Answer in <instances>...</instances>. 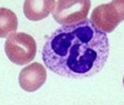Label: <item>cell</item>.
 Returning <instances> with one entry per match:
<instances>
[{
  "mask_svg": "<svg viewBox=\"0 0 124 105\" xmlns=\"http://www.w3.org/2000/svg\"><path fill=\"white\" fill-rule=\"evenodd\" d=\"M109 41L90 19L63 25L53 32L42 50V59L53 73L85 78L99 73L108 61Z\"/></svg>",
  "mask_w": 124,
  "mask_h": 105,
  "instance_id": "cell-1",
  "label": "cell"
},
{
  "mask_svg": "<svg viewBox=\"0 0 124 105\" xmlns=\"http://www.w3.org/2000/svg\"><path fill=\"white\" fill-rule=\"evenodd\" d=\"M5 52L10 62L23 66L34 59L37 44L34 39L29 34L13 33L6 40Z\"/></svg>",
  "mask_w": 124,
  "mask_h": 105,
  "instance_id": "cell-2",
  "label": "cell"
},
{
  "mask_svg": "<svg viewBox=\"0 0 124 105\" xmlns=\"http://www.w3.org/2000/svg\"><path fill=\"white\" fill-rule=\"evenodd\" d=\"M90 20L100 31L111 32L124 21V0H112L98 6L93 10Z\"/></svg>",
  "mask_w": 124,
  "mask_h": 105,
  "instance_id": "cell-3",
  "label": "cell"
},
{
  "mask_svg": "<svg viewBox=\"0 0 124 105\" xmlns=\"http://www.w3.org/2000/svg\"><path fill=\"white\" fill-rule=\"evenodd\" d=\"M90 8V0H58L53 17L57 23L69 25L87 19Z\"/></svg>",
  "mask_w": 124,
  "mask_h": 105,
  "instance_id": "cell-4",
  "label": "cell"
},
{
  "mask_svg": "<svg viewBox=\"0 0 124 105\" xmlns=\"http://www.w3.org/2000/svg\"><path fill=\"white\" fill-rule=\"evenodd\" d=\"M47 78L46 68L39 62H33L21 70L18 81L21 88L26 92H35L39 89Z\"/></svg>",
  "mask_w": 124,
  "mask_h": 105,
  "instance_id": "cell-5",
  "label": "cell"
},
{
  "mask_svg": "<svg viewBox=\"0 0 124 105\" xmlns=\"http://www.w3.org/2000/svg\"><path fill=\"white\" fill-rule=\"evenodd\" d=\"M54 6L55 0H26L23 12L27 19L38 21L47 18Z\"/></svg>",
  "mask_w": 124,
  "mask_h": 105,
  "instance_id": "cell-6",
  "label": "cell"
},
{
  "mask_svg": "<svg viewBox=\"0 0 124 105\" xmlns=\"http://www.w3.org/2000/svg\"><path fill=\"white\" fill-rule=\"evenodd\" d=\"M18 18L15 13L7 8H0V38L15 33L18 29Z\"/></svg>",
  "mask_w": 124,
  "mask_h": 105,
  "instance_id": "cell-7",
  "label": "cell"
},
{
  "mask_svg": "<svg viewBox=\"0 0 124 105\" xmlns=\"http://www.w3.org/2000/svg\"><path fill=\"white\" fill-rule=\"evenodd\" d=\"M123 86H124V77H123Z\"/></svg>",
  "mask_w": 124,
  "mask_h": 105,
  "instance_id": "cell-8",
  "label": "cell"
}]
</instances>
